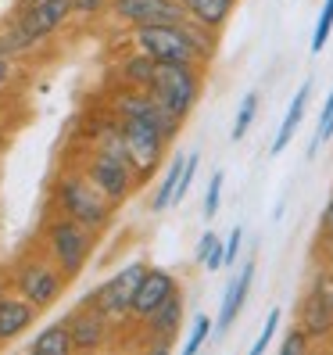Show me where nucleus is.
<instances>
[{"mask_svg": "<svg viewBox=\"0 0 333 355\" xmlns=\"http://www.w3.org/2000/svg\"><path fill=\"white\" fill-rule=\"evenodd\" d=\"M154 69H158V61L133 47V51L115 65V79H118V87H140V90H147L151 79H154Z\"/></svg>", "mask_w": 333, "mask_h": 355, "instance_id": "6ab92c4d", "label": "nucleus"}, {"mask_svg": "<svg viewBox=\"0 0 333 355\" xmlns=\"http://www.w3.org/2000/svg\"><path fill=\"white\" fill-rule=\"evenodd\" d=\"M29 51H36L33 36L15 22V15H8L4 22H0V58H26Z\"/></svg>", "mask_w": 333, "mask_h": 355, "instance_id": "4be33fe9", "label": "nucleus"}, {"mask_svg": "<svg viewBox=\"0 0 333 355\" xmlns=\"http://www.w3.org/2000/svg\"><path fill=\"white\" fill-rule=\"evenodd\" d=\"M39 4H47V0H15L11 11H29V8H39Z\"/></svg>", "mask_w": 333, "mask_h": 355, "instance_id": "a19ab883", "label": "nucleus"}, {"mask_svg": "<svg viewBox=\"0 0 333 355\" xmlns=\"http://www.w3.org/2000/svg\"><path fill=\"white\" fill-rule=\"evenodd\" d=\"M298 327L312 338V345H330L333 341V309L316 295V291H305V298L298 302Z\"/></svg>", "mask_w": 333, "mask_h": 355, "instance_id": "dca6fc26", "label": "nucleus"}, {"mask_svg": "<svg viewBox=\"0 0 333 355\" xmlns=\"http://www.w3.org/2000/svg\"><path fill=\"white\" fill-rule=\"evenodd\" d=\"M186 18H194V22L208 26V29H222L230 22V15L237 8V0H179Z\"/></svg>", "mask_w": 333, "mask_h": 355, "instance_id": "aec40b11", "label": "nucleus"}, {"mask_svg": "<svg viewBox=\"0 0 333 355\" xmlns=\"http://www.w3.org/2000/svg\"><path fill=\"white\" fill-rule=\"evenodd\" d=\"M129 40L136 51H143L154 61H176V65L204 69V61L197 58L190 40H186L183 26H140V29H129Z\"/></svg>", "mask_w": 333, "mask_h": 355, "instance_id": "0eeeda50", "label": "nucleus"}, {"mask_svg": "<svg viewBox=\"0 0 333 355\" xmlns=\"http://www.w3.org/2000/svg\"><path fill=\"white\" fill-rule=\"evenodd\" d=\"M183 162H186V155H176V158L169 162V169H165V176L158 180V191H154V198H151V212H154V216H158V212H169V208H172L176 183H179V176H183Z\"/></svg>", "mask_w": 333, "mask_h": 355, "instance_id": "b1692460", "label": "nucleus"}, {"mask_svg": "<svg viewBox=\"0 0 333 355\" xmlns=\"http://www.w3.org/2000/svg\"><path fill=\"white\" fill-rule=\"evenodd\" d=\"M11 79H15V58H0V90H8Z\"/></svg>", "mask_w": 333, "mask_h": 355, "instance_id": "ea45409f", "label": "nucleus"}, {"mask_svg": "<svg viewBox=\"0 0 333 355\" xmlns=\"http://www.w3.org/2000/svg\"><path fill=\"white\" fill-rule=\"evenodd\" d=\"M179 26H183L186 40L194 44L197 58L204 61V65H212V61H215V54H219V29H208V26L194 22V18H183Z\"/></svg>", "mask_w": 333, "mask_h": 355, "instance_id": "5701e85b", "label": "nucleus"}, {"mask_svg": "<svg viewBox=\"0 0 333 355\" xmlns=\"http://www.w3.org/2000/svg\"><path fill=\"white\" fill-rule=\"evenodd\" d=\"M222 183H226L222 169L212 173V180H208V191H204V219H212V216L219 212V205H222Z\"/></svg>", "mask_w": 333, "mask_h": 355, "instance_id": "473e14b6", "label": "nucleus"}, {"mask_svg": "<svg viewBox=\"0 0 333 355\" xmlns=\"http://www.w3.org/2000/svg\"><path fill=\"white\" fill-rule=\"evenodd\" d=\"M240 244H244V226H233V230H230V237L222 241V248H226V266H237Z\"/></svg>", "mask_w": 333, "mask_h": 355, "instance_id": "f704fd0d", "label": "nucleus"}, {"mask_svg": "<svg viewBox=\"0 0 333 355\" xmlns=\"http://www.w3.org/2000/svg\"><path fill=\"white\" fill-rule=\"evenodd\" d=\"M165 108H169L179 122L190 119V112L201 101V69L194 65H176V61H158L154 79L147 87Z\"/></svg>", "mask_w": 333, "mask_h": 355, "instance_id": "39448f33", "label": "nucleus"}, {"mask_svg": "<svg viewBox=\"0 0 333 355\" xmlns=\"http://www.w3.org/2000/svg\"><path fill=\"white\" fill-rule=\"evenodd\" d=\"M215 241H219V234H212V230H208V234H201V241H197V248H194V259H197V262H204Z\"/></svg>", "mask_w": 333, "mask_h": 355, "instance_id": "58836bf2", "label": "nucleus"}, {"mask_svg": "<svg viewBox=\"0 0 333 355\" xmlns=\"http://www.w3.org/2000/svg\"><path fill=\"white\" fill-rule=\"evenodd\" d=\"M4 291H8V280H4V277H0V295H4Z\"/></svg>", "mask_w": 333, "mask_h": 355, "instance_id": "37998d69", "label": "nucleus"}, {"mask_svg": "<svg viewBox=\"0 0 333 355\" xmlns=\"http://www.w3.org/2000/svg\"><path fill=\"white\" fill-rule=\"evenodd\" d=\"M316 259H319V266L333 269V237H319V244H316Z\"/></svg>", "mask_w": 333, "mask_h": 355, "instance_id": "4c0bfd02", "label": "nucleus"}, {"mask_svg": "<svg viewBox=\"0 0 333 355\" xmlns=\"http://www.w3.org/2000/svg\"><path fill=\"white\" fill-rule=\"evenodd\" d=\"M280 320H283V312H280V309H269V316H265V323H262V334H258L255 345H251V355H265V348L273 345V338H276Z\"/></svg>", "mask_w": 333, "mask_h": 355, "instance_id": "7c9ffc66", "label": "nucleus"}, {"mask_svg": "<svg viewBox=\"0 0 333 355\" xmlns=\"http://www.w3.org/2000/svg\"><path fill=\"white\" fill-rule=\"evenodd\" d=\"M183 316H186V298H183V287H179L176 295H169L147 320L140 323L151 352H172V341H176L179 327H183Z\"/></svg>", "mask_w": 333, "mask_h": 355, "instance_id": "f8f14e48", "label": "nucleus"}, {"mask_svg": "<svg viewBox=\"0 0 333 355\" xmlns=\"http://www.w3.org/2000/svg\"><path fill=\"white\" fill-rule=\"evenodd\" d=\"M255 115H258V94L251 90V94H247V97L240 101V108H237V119H233V130H230V140H233V144L247 137V130H251V122H255Z\"/></svg>", "mask_w": 333, "mask_h": 355, "instance_id": "393cba45", "label": "nucleus"}, {"mask_svg": "<svg viewBox=\"0 0 333 355\" xmlns=\"http://www.w3.org/2000/svg\"><path fill=\"white\" fill-rule=\"evenodd\" d=\"M108 15L118 26L140 29V26H179L186 11L179 0H111Z\"/></svg>", "mask_w": 333, "mask_h": 355, "instance_id": "9d476101", "label": "nucleus"}, {"mask_svg": "<svg viewBox=\"0 0 333 355\" xmlns=\"http://www.w3.org/2000/svg\"><path fill=\"white\" fill-rule=\"evenodd\" d=\"M308 291H316V295H319V298L333 309V269H326V266H316V269H312Z\"/></svg>", "mask_w": 333, "mask_h": 355, "instance_id": "2f4dec72", "label": "nucleus"}, {"mask_svg": "<svg viewBox=\"0 0 333 355\" xmlns=\"http://www.w3.org/2000/svg\"><path fill=\"white\" fill-rule=\"evenodd\" d=\"M36 320H39V309L33 302H26L18 291L8 287L4 295H0V348H8L18 338H26L36 327Z\"/></svg>", "mask_w": 333, "mask_h": 355, "instance_id": "2eb2a0df", "label": "nucleus"}, {"mask_svg": "<svg viewBox=\"0 0 333 355\" xmlns=\"http://www.w3.org/2000/svg\"><path fill=\"white\" fill-rule=\"evenodd\" d=\"M143 273H147V262H140V259H133V262H126L118 269V273H111L108 280H104L97 291H90V302L108 316L111 323H126L129 320V305H133V295H136V287H140V280H143Z\"/></svg>", "mask_w": 333, "mask_h": 355, "instance_id": "1a4fd4ad", "label": "nucleus"}, {"mask_svg": "<svg viewBox=\"0 0 333 355\" xmlns=\"http://www.w3.org/2000/svg\"><path fill=\"white\" fill-rule=\"evenodd\" d=\"M8 280H11V291H18V295H22L26 302H33L39 312L51 309V305H57L61 295H65V287H69L65 273H61V269H57L44 252L22 255V259L11 266Z\"/></svg>", "mask_w": 333, "mask_h": 355, "instance_id": "20e7f679", "label": "nucleus"}, {"mask_svg": "<svg viewBox=\"0 0 333 355\" xmlns=\"http://www.w3.org/2000/svg\"><path fill=\"white\" fill-rule=\"evenodd\" d=\"M212 327H215V320H208L201 312V316L194 320V327H190V338H186V345H183V355H197L208 341V334H212Z\"/></svg>", "mask_w": 333, "mask_h": 355, "instance_id": "cd10ccee", "label": "nucleus"}, {"mask_svg": "<svg viewBox=\"0 0 333 355\" xmlns=\"http://www.w3.org/2000/svg\"><path fill=\"white\" fill-rule=\"evenodd\" d=\"M108 4L111 0H72V15L82 18V22H90V18L108 15Z\"/></svg>", "mask_w": 333, "mask_h": 355, "instance_id": "72a5a7b5", "label": "nucleus"}, {"mask_svg": "<svg viewBox=\"0 0 333 355\" xmlns=\"http://www.w3.org/2000/svg\"><path fill=\"white\" fill-rule=\"evenodd\" d=\"M93 248H97V234H93V230H87L82 223L61 216V212H51L44 219V226H39V252H44L61 269V273H65L69 284L82 273V269H87Z\"/></svg>", "mask_w": 333, "mask_h": 355, "instance_id": "f03ea898", "label": "nucleus"}, {"mask_svg": "<svg viewBox=\"0 0 333 355\" xmlns=\"http://www.w3.org/2000/svg\"><path fill=\"white\" fill-rule=\"evenodd\" d=\"M65 327H69V334H72V348H75V352H100V348H108L115 323L87 298V302H79L69 316H65Z\"/></svg>", "mask_w": 333, "mask_h": 355, "instance_id": "9b49d317", "label": "nucleus"}, {"mask_svg": "<svg viewBox=\"0 0 333 355\" xmlns=\"http://www.w3.org/2000/svg\"><path fill=\"white\" fill-rule=\"evenodd\" d=\"M197 165H201V155L194 151V155H186V162H183V176H179V183H176V194H172V208L190 194V187H194V176H197Z\"/></svg>", "mask_w": 333, "mask_h": 355, "instance_id": "c756f323", "label": "nucleus"}, {"mask_svg": "<svg viewBox=\"0 0 333 355\" xmlns=\"http://www.w3.org/2000/svg\"><path fill=\"white\" fill-rule=\"evenodd\" d=\"M108 108L118 115V119H140V122H147V126H154L165 140H176L179 130H183V122L165 108V104L151 94V90H140V87H118L111 94V104Z\"/></svg>", "mask_w": 333, "mask_h": 355, "instance_id": "423d86ee", "label": "nucleus"}, {"mask_svg": "<svg viewBox=\"0 0 333 355\" xmlns=\"http://www.w3.org/2000/svg\"><path fill=\"white\" fill-rule=\"evenodd\" d=\"M326 348H333V341H330V345H326Z\"/></svg>", "mask_w": 333, "mask_h": 355, "instance_id": "c03bdc74", "label": "nucleus"}, {"mask_svg": "<svg viewBox=\"0 0 333 355\" xmlns=\"http://www.w3.org/2000/svg\"><path fill=\"white\" fill-rule=\"evenodd\" d=\"M4 108H8V97H4V90H0V115H4Z\"/></svg>", "mask_w": 333, "mask_h": 355, "instance_id": "79ce46f5", "label": "nucleus"}, {"mask_svg": "<svg viewBox=\"0 0 333 355\" xmlns=\"http://www.w3.org/2000/svg\"><path fill=\"white\" fill-rule=\"evenodd\" d=\"M330 33H333V0H323V11H319L316 33H312V54H319V51L326 47Z\"/></svg>", "mask_w": 333, "mask_h": 355, "instance_id": "bb28decb", "label": "nucleus"}, {"mask_svg": "<svg viewBox=\"0 0 333 355\" xmlns=\"http://www.w3.org/2000/svg\"><path fill=\"white\" fill-rule=\"evenodd\" d=\"M305 352H312V338L294 323V327H287V334H283V345H280V355H305Z\"/></svg>", "mask_w": 333, "mask_h": 355, "instance_id": "c85d7f7f", "label": "nucleus"}, {"mask_svg": "<svg viewBox=\"0 0 333 355\" xmlns=\"http://www.w3.org/2000/svg\"><path fill=\"white\" fill-rule=\"evenodd\" d=\"M11 15H15V22L33 36L36 47H44L51 36H57V33L75 18V15H72V0H47V4H39V8L11 11Z\"/></svg>", "mask_w": 333, "mask_h": 355, "instance_id": "ddd939ff", "label": "nucleus"}, {"mask_svg": "<svg viewBox=\"0 0 333 355\" xmlns=\"http://www.w3.org/2000/svg\"><path fill=\"white\" fill-rule=\"evenodd\" d=\"M255 269H258V262H255V255H251V259L240 266V273L230 280V287H226L222 309H219V320H215V330H219V334H226V330L237 323L240 309H244V302H247V291H251V284H255Z\"/></svg>", "mask_w": 333, "mask_h": 355, "instance_id": "f3484780", "label": "nucleus"}, {"mask_svg": "<svg viewBox=\"0 0 333 355\" xmlns=\"http://www.w3.org/2000/svg\"><path fill=\"white\" fill-rule=\"evenodd\" d=\"M79 169L87 173V180L108 201H115L118 208L136 194V187H143L140 173L133 169V162L126 158V151H122V144L118 148H93V144H87V155H82Z\"/></svg>", "mask_w": 333, "mask_h": 355, "instance_id": "7ed1b4c3", "label": "nucleus"}, {"mask_svg": "<svg viewBox=\"0 0 333 355\" xmlns=\"http://www.w3.org/2000/svg\"><path fill=\"white\" fill-rule=\"evenodd\" d=\"M179 291V280L172 269H158V266H147V273H143L140 287H136V295H133V305H129V320H147L151 312Z\"/></svg>", "mask_w": 333, "mask_h": 355, "instance_id": "4468645a", "label": "nucleus"}, {"mask_svg": "<svg viewBox=\"0 0 333 355\" xmlns=\"http://www.w3.org/2000/svg\"><path fill=\"white\" fill-rule=\"evenodd\" d=\"M72 334L65 327V320H57L51 327H39L36 338L29 341V355H72Z\"/></svg>", "mask_w": 333, "mask_h": 355, "instance_id": "412c9836", "label": "nucleus"}, {"mask_svg": "<svg viewBox=\"0 0 333 355\" xmlns=\"http://www.w3.org/2000/svg\"><path fill=\"white\" fill-rule=\"evenodd\" d=\"M51 201H54V212L69 216L75 223H82L87 230L100 237L118 216V205L108 201L97 187L87 180V173L79 165H65L54 180V191H51Z\"/></svg>", "mask_w": 333, "mask_h": 355, "instance_id": "f257e3e1", "label": "nucleus"}, {"mask_svg": "<svg viewBox=\"0 0 333 355\" xmlns=\"http://www.w3.org/2000/svg\"><path fill=\"white\" fill-rule=\"evenodd\" d=\"M330 137H333V87H330L326 104H323V112H319V126H316V137H312V144H308V158H316L319 148H323Z\"/></svg>", "mask_w": 333, "mask_h": 355, "instance_id": "a878e982", "label": "nucleus"}, {"mask_svg": "<svg viewBox=\"0 0 333 355\" xmlns=\"http://www.w3.org/2000/svg\"><path fill=\"white\" fill-rule=\"evenodd\" d=\"M118 140H122L126 158L133 162V169L140 173V183L151 180L158 173V165L165 162V148H169V140H165L154 126L140 122V119H118Z\"/></svg>", "mask_w": 333, "mask_h": 355, "instance_id": "6e6552de", "label": "nucleus"}, {"mask_svg": "<svg viewBox=\"0 0 333 355\" xmlns=\"http://www.w3.org/2000/svg\"><path fill=\"white\" fill-rule=\"evenodd\" d=\"M319 237H333V194L323 205V216H319Z\"/></svg>", "mask_w": 333, "mask_h": 355, "instance_id": "e433bc0d", "label": "nucleus"}, {"mask_svg": "<svg viewBox=\"0 0 333 355\" xmlns=\"http://www.w3.org/2000/svg\"><path fill=\"white\" fill-rule=\"evenodd\" d=\"M308 97H312V79H305L301 87H298L294 101H290V108H287V115H283V126H280L276 137H273V148H269V155H283V148L294 140L301 119H305V112H308Z\"/></svg>", "mask_w": 333, "mask_h": 355, "instance_id": "a211bd4d", "label": "nucleus"}, {"mask_svg": "<svg viewBox=\"0 0 333 355\" xmlns=\"http://www.w3.org/2000/svg\"><path fill=\"white\" fill-rule=\"evenodd\" d=\"M201 266L208 269V273H219V269L226 266V248H222V237H219V241L212 244V252H208V259H204Z\"/></svg>", "mask_w": 333, "mask_h": 355, "instance_id": "c9c22d12", "label": "nucleus"}]
</instances>
